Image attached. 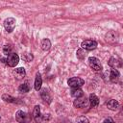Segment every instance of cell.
I'll use <instances>...</instances> for the list:
<instances>
[{
    "label": "cell",
    "mask_w": 123,
    "mask_h": 123,
    "mask_svg": "<svg viewBox=\"0 0 123 123\" xmlns=\"http://www.w3.org/2000/svg\"><path fill=\"white\" fill-rule=\"evenodd\" d=\"M76 56H77V58H78L79 60H84L85 57H86V52H85V50L82 49V48L78 49L77 52H76Z\"/></svg>",
    "instance_id": "7402d4cb"
},
{
    "label": "cell",
    "mask_w": 123,
    "mask_h": 123,
    "mask_svg": "<svg viewBox=\"0 0 123 123\" xmlns=\"http://www.w3.org/2000/svg\"><path fill=\"white\" fill-rule=\"evenodd\" d=\"M40 97H41V99H42L44 102H46V103H48V104H50L51 101H52V97H51L50 93L48 92V90H47L46 88L41 89V91H40Z\"/></svg>",
    "instance_id": "30bf717a"
},
{
    "label": "cell",
    "mask_w": 123,
    "mask_h": 123,
    "mask_svg": "<svg viewBox=\"0 0 123 123\" xmlns=\"http://www.w3.org/2000/svg\"><path fill=\"white\" fill-rule=\"evenodd\" d=\"M119 71L117 69H114V68H111V72H110V80L112 82V83H116L119 79Z\"/></svg>",
    "instance_id": "4fadbf2b"
},
{
    "label": "cell",
    "mask_w": 123,
    "mask_h": 123,
    "mask_svg": "<svg viewBox=\"0 0 123 123\" xmlns=\"http://www.w3.org/2000/svg\"><path fill=\"white\" fill-rule=\"evenodd\" d=\"M76 123H89V121L86 116H79L76 119Z\"/></svg>",
    "instance_id": "cb8c5ba5"
},
{
    "label": "cell",
    "mask_w": 123,
    "mask_h": 123,
    "mask_svg": "<svg viewBox=\"0 0 123 123\" xmlns=\"http://www.w3.org/2000/svg\"><path fill=\"white\" fill-rule=\"evenodd\" d=\"M50 118V114L49 113H47V114H45V116H43V119L44 120H47V119H49Z\"/></svg>",
    "instance_id": "484cf974"
},
{
    "label": "cell",
    "mask_w": 123,
    "mask_h": 123,
    "mask_svg": "<svg viewBox=\"0 0 123 123\" xmlns=\"http://www.w3.org/2000/svg\"><path fill=\"white\" fill-rule=\"evenodd\" d=\"M2 100H4L5 102H8V103H12V102L15 101V98L11 96L10 94H3L2 95Z\"/></svg>",
    "instance_id": "44dd1931"
},
{
    "label": "cell",
    "mask_w": 123,
    "mask_h": 123,
    "mask_svg": "<svg viewBox=\"0 0 123 123\" xmlns=\"http://www.w3.org/2000/svg\"><path fill=\"white\" fill-rule=\"evenodd\" d=\"M13 75L16 79L20 80L22 78L25 77L26 75V71H25V68L24 67H18V68H15L14 71H13Z\"/></svg>",
    "instance_id": "7c38bea8"
},
{
    "label": "cell",
    "mask_w": 123,
    "mask_h": 123,
    "mask_svg": "<svg viewBox=\"0 0 123 123\" xmlns=\"http://www.w3.org/2000/svg\"><path fill=\"white\" fill-rule=\"evenodd\" d=\"M81 47H82V49L88 50V51L94 50L97 47V42L93 39H86L81 43Z\"/></svg>",
    "instance_id": "277c9868"
},
{
    "label": "cell",
    "mask_w": 123,
    "mask_h": 123,
    "mask_svg": "<svg viewBox=\"0 0 123 123\" xmlns=\"http://www.w3.org/2000/svg\"><path fill=\"white\" fill-rule=\"evenodd\" d=\"M88 64L90 68L96 72H100L102 70V64L100 61L95 57H89L88 58Z\"/></svg>",
    "instance_id": "6da1fadb"
},
{
    "label": "cell",
    "mask_w": 123,
    "mask_h": 123,
    "mask_svg": "<svg viewBox=\"0 0 123 123\" xmlns=\"http://www.w3.org/2000/svg\"><path fill=\"white\" fill-rule=\"evenodd\" d=\"M106 106L109 110L111 111H116L118 108H119V103L117 100L115 99H111L109 100L108 102H106Z\"/></svg>",
    "instance_id": "9c48e42d"
},
{
    "label": "cell",
    "mask_w": 123,
    "mask_h": 123,
    "mask_svg": "<svg viewBox=\"0 0 123 123\" xmlns=\"http://www.w3.org/2000/svg\"><path fill=\"white\" fill-rule=\"evenodd\" d=\"M15 23H16V21H15V19L13 17H8V18H6L4 20V23L3 24H4L5 30L8 33H12L13 31L14 27H15Z\"/></svg>",
    "instance_id": "3957f363"
},
{
    "label": "cell",
    "mask_w": 123,
    "mask_h": 123,
    "mask_svg": "<svg viewBox=\"0 0 123 123\" xmlns=\"http://www.w3.org/2000/svg\"><path fill=\"white\" fill-rule=\"evenodd\" d=\"M109 65L114 69H116L117 67H121V60L116 56L111 57V59L109 60Z\"/></svg>",
    "instance_id": "52a82bcc"
},
{
    "label": "cell",
    "mask_w": 123,
    "mask_h": 123,
    "mask_svg": "<svg viewBox=\"0 0 123 123\" xmlns=\"http://www.w3.org/2000/svg\"><path fill=\"white\" fill-rule=\"evenodd\" d=\"M19 62V57L16 53H11L7 58V64L10 67H14Z\"/></svg>",
    "instance_id": "5b68a950"
},
{
    "label": "cell",
    "mask_w": 123,
    "mask_h": 123,
    "mask_svg": "<svg viewBox=\"0 0 123 123\" xmlns=\"http://www.w3.org/2000/svg\"><path fill=\"white\" fill-rule=\"evenodd\" d=\"M2 52H3V54H5V55H10V54L12 53V46L9 45V44L4 45V46H3V49H2Z\"/></svg>",
    "instance_id": "603a6c76"
},
{
    "label": "cell",
    "mask_w": 123,
    "mask_h": 123,
    "mask_svg": "<svg viewBox=\"0 0 123 123\" xmlns=\"http://www.w3.org/2000/svg\"><path fill=\"white\" fill-rule=\"evenodd\" d=\"M88 101H89L90 106H91L92 108H96V107L99 105V99H98V97H97L95 94H93V93H91V94L89 95Z\"/></svg>",
    "instance_id": "9a60e30c"
},
{
    "label": "cell",
    "mask_w": 123,
    "mask_h": 123,
    "mask_svg": "<svg viewBox=\"0 0 123 123\" xmlns=\"http://www.w3.org/2000/svg\"><path fill=\"white\" fill-rule=\"evenodd\" d=\"M67 84L72 88H78V87H81L85 84V81L80 77H72V78L68 79Z\"/></svg>",
    "instance_id": "7a4b0ae2"
},
{
    "label": "cell",
    "mask_w": 123,
    "mask_h": 123,
    "mask_svg": "<svg viewBox=\"0 0 123 123\" xmlns=\"http://www.w3.org/2000/svg\"><path fill=\"white\" fill-rule=\"evenodd\" d=\"M115 39H116V37H115L114 32L111 31V32H109V33L106 35V40H107V41H109V42L112 43V42H114V41H115Z\"/></svg>",
    "instance_id": "ac0fdd59"
},
{
    "label": "cell",
    "mask_w": 123,
    "mask_h": 123,
    "mask_svg": "<svg viewBox=\"0 0 123 123\" xmlns=\"http://www.w3.org/2000/svg\"><path fill=\"white\" fill-rule=\"evenodd\" d=\"M0 120H1V117H0Z\"/></svg>",
    "instance_id": "4316f807"
},
{
    "label": "cell",
    "mask_w": 123,
    "mask_h": 123,
    "mask_svg": "<svg viewBox=\"0 0 123 123\" xmlns=\"http://www.w3.org/2000/svg\"><path fill=\"white\" fill-rule=\"evenodd\" d=\"M33 117H34L36 123H40L42 120V115L40 113V107L38 105L35 106V109L33 111Z\"/></svg>",
    "instance_id": "ba28073f"
},
{
    "label": "cell",
    "mask_w": 123,
    "mask_h": 123,
    "mask_svg": "<svg viewBox=\"0 0 123 123\" xmlns=\"http://www.w3.org/2000/svg\"><path fill=\"white\" fill-rule=\"evenodd\" d=\"M41 49L43 50V51H47V50H49L50 49V47H51V41L48 39V38H44L42 41H41Z\"/></svg>",
    "instance_id": "e0dca14e"
},
{
    "label": "cell",
    "mask_w": 123,
    "mask_h": 123,
    "mask_svg": "<svg viewBox=\"0 0 123 123\" xmlns=\"http://www.w3.org/2000/svg\"><path fill=\"white\" fill-rule=\"evenodd\" d=\"M103 123H115L111 117H108V118H106L104 121H103Z\"/></svg>",
    "instance_id": "d4e9b609"
},
{
    "label": "cell",
    "mask_w": 123,
    "mask_h": 123,
    "mask_svg": "<svg viewBox=\"0 0 123 123\" xmlns=\"http://www.w3.org/2000/svg\"><path fill=\"white\" fill-rule=\"evenodd\" d=\"M30 89H31V86H30V85H29L28 82L23 83L22 85H20L18 86V91L21 92V93H27V92L30 91Z\"/></svg>",
    "instance_id": "2e32d148"
},
{
    "label": "cell",
    "mask_w": 123,
    "mask_h": 123,
    "mask_svg": "<svg viewBox=\"0 0 123 123\" xmlns=\"http://www.w3.org/2000/svg\"><path fill=\"white\" fill-rule=\"evenodd\" d=\"M21 58H22V60H23V61H25V62H29L33 61V59H34V56H33L31 53H23Z\"/></svg>",
    "instance_id": "ffe728a7"
},
{
    "label": "cell",
    "mask_w": 123,
    "mask_h": 123,
    "mask_svg": "<svg viewBox=\"0 0 123 123\" xmlns=\"http://www.w3.org/2000/svg\"><path fill=\"white\" fill-rule=\"evenodd\" d=\"M41 85H42V78H41V76H40L39 73H37V75H36V79H35V84H34V86H35V89H36L37 91L40 90V88H41Z\"/></svg>",
    "instance_id": "5bb4252c"
},
{
    "label": "cell",
    "mask_w": 123,
    "mask_h": 123,
    "mask_svg": "<svg viewBox=\"0 0 123 123\" xmlns=\"http://www.w3.org/2000/svg\"><path fill=\"white\" fill-rule=\"evenodd\" d=\"M71 95H72L73 97H75V98H79V97L83 96V90H82L80 87H78V88H72V90H71Z\"/></svg>",
    "instance_id": "d6986e66"
},
{
    "label": "cell",
    "mask_w": 123,
    "mask_h": 123,
    "mask_svg": "<svg viewBox=\"0 0 123 123\" xmlns=\"http://www.w3.org/2000/svg\"><path fill=\"white\" fill-rule=\"evenodd\" d=\"M87 104H88V100L85 96L76 98V100H74V102H73V106L75 108H85L87 106Z\"/></svg>",
    "instance_id": "8992f818"
},
{
    "label": "cell",
    "mask_w": 123,
    "mask_h": 123,
    "mask_svg": "<svg viewBox=\"0 0 123 123\" xmlns=\"http://www.w3.org/2000/svg\"><path fill=\"white\" fill-rule=\"evenodd\" d=\"M27 117H28V114L23 111H17L15 113V119L20 123H25Z\"/></svg>",
    "instance_id": "8fae6325"
}]
</instances>
